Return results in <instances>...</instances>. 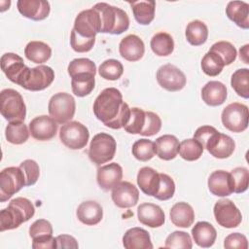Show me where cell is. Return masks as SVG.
I'll return each instance as SVG.
<instances>
[{
	"label": "cell",
	"mask_w": 249,
	"mask_h": 249,
	"mask_svg": "<svg viewBox=\"0 0 249 249\" xmlns=\"http://www.w3.org/2000/svg\"><path fill=\"white\" fill-rule=\"evenodd\" d=\"M89 132L86 125L78 121H70L60 127L59 139L71 150H80L86 147Z\"/></svg>",
	"instance_id": "9"
},
{
	"label": "cell",
	"mask_w": 249,
	"mask_h": 249,
	"mask_svg": "<svg viewBox=\"0 0 249 249\" xmlns=\"http://www.w3.org/2000/svg\"><path fill=\"white\" fill-rule=\"evenodd\" d=\"M56 248H73L77 249L79 247L78 242L75 237L69 234H60L55 237Z\"/></svg>",
	"instance_id": "54"
},
{
	"label": "cell",
	"mask_w": 249,
	"mask_h": 249,
	"mask_svg": "<svg viewBox=\"0 0 249 249\" xmlns=\"http://www.w3.org/2000/svg\"><path fill=\"white\" fill-rule=\"evenodd\" d=\"M178 153L183 160L194 161L202 156L203 147L194 138L185 139L180 143Z\"/></svg>",
	"instance_id": "39"
},
{
	"label": "cell",
	"mask_w": 249,
	"mask_h": 249,
	"mask_svg": "<svg viewBox=\"0 0 249 249\" xmlns=\"http://www.w3.org/2000/svg\"><path fill=\"white\" fill-rule=\"evenodd\" d=\"M67 71L70 77L76 74H81V73H92L95 75L96 65L92 60L89 58H85V57L75 58L69 63L67 67Z\"/></svg>",
	"instance_id": "45"
},
{
	"label": "cell",
	"mask_w": 249,
	"mask_h": 249,
	"mask_svg": "<svg viewBox=\"0 0 249 249\" xmlns=\"http://www.w3.org/2000/svg\"><path fill=\"white\" fill-rule=\"evenodd\" d=\"M187 41L193 46L204 44L208 37V28L206 24L198 19L192 20L188 23L185 32Z\"/></svg>",
	"instance_id": "34"
},
{
	"label": "cell",
	"mask_w": 249,
	"mask_h": 249,
	"mask_svg": "<svg viewBox=\"0 0 249 249\" xmlns=\"http://www.w3.org/2000/svg\"><path fill=\"white\" fill-rule=\"evenodd\" d=\"M111 197L116 206L120 208H130L137 204L139 191L132 183L121 181L112 189Z\"/></svg>",
	"instance_id": "15"
},
{
	"label": "cell",
	"mask_w": 249,
	"mask_h": 249,
	"mask_svg": "<svg viewBox=\"0 0 249 249\" xmlns=\"http://www.w3.org/2000/svg\"><path fill=\"white\" fill-rule=\"evenodd\" d=\"M76 215L81 223L87 226H94L102 220L103 209L98 202L87 200L78 206Z\"/></svg>",
	"instance_id": "25"
},
{
	"label": "cell",
	"mask_w": 249,
	"mask_h": 249,
	"mask_svg": "<svg viewBox=\"0 0 249 249\" xmlns=\"http://www.w3.org/2000/svg\"><path fill=\"white\" fill-rule=\"evenodd\" d=\"M123 178V168L117 162H112L98 167L96 180L98 186L104 190L109 191L118 185Z\"/></svg>",
	"instance_id": "20"
},
{
	"label": "cell",
	"mask_w": 249,
	"mask_h": 249,
	"mask_svg": "<svg viewBox=\"0 0 249 249\" xmlns=\"http://www.w3.org/2000/svg\"><path fill=\"white\" fill-rule=\"evenodd\" d=\"M95 43V38L88 39L78 35L74 29L71 30L70 34V45L71 48L77 53L89 52Z\"/></svg>",
	"instance_id": "49"
},
{
	"label": "cell",
	"mask_w": 249,
	"mask_h": 249,
	"mask_svg": "<svg viewBox=\"0 0 249 249\" xmlns=\"http://www.w3.org/2000/svg\"><path fill=\"white\" fill-rule=\"evenodd\" d=\"M249 111L245 104L233 102L224 108L221 115L223 125L231 132H242L248 127Z\"/></svg>",
	"instance_id": "8"
},
{
	"label": "cell",
	"mask_w": 249,
	"mask_h": 249,
	"mask_svg": "<svg viewBox=\"0 0 249 249\" xmlns=\"http://www.w3.org/2000/svg\"><path fill=\"white\" fill-rule=\"evenodd\" d=\"M134 158L140 161H147L156 155L155 143L149 139L142 138L136 140L131 149Z\"/></svg>",
	"instance_id": "41"
},
{
	"label": "cell",
	"mask_w": 249,
	"mask_h": 249,
	"mask_svg": "<svg viewBox=\"0 0 249 249\" xmlns=\"http://www.w3.org/2000/svg\"><path fill=\"white\" fill-rule=\"evenodd\" d=\"M146 124V111L134 107L130 109L128 123L124 125V130L130 134H141Z\"/></svg>",
	"instance_id": "42"
},
{
	"label": "cell",
	"mask_w": 249,
	"mask_h": 249,
	"mask_svg": "<svg viewBox=\"0 0 249 249\" xmlns=\"http://www.w3.org/2000/svg\"><path fill=\"white\" fill-rule=\"evenodd\" d=\"M24 186L25 177L19 166L4 168L0 172V201L5 202Z\"/></svg>",
	"instance_id": "10"
},
{
	"label": "cell",
	"mask_w": 249,
	"mask_h": 249,
	"mask_svg": "<svg viewBox=\"0 0 249 249\" xmlns=\"http://www.w3.org/2000/svg\"><path fill=\"white\" fill-rule=\"evenodd\" d=\"M25 177V186L34 185L40 176V168L38 163L33 160H25L19 164Z\"/></svg>",
	"instance_id": "48"
},
{
	"label": "cell",
	"mask_w": 249,
	"mask_h": 249,
	"mask_svg": "<svg viewBox=\"0 0 249 249\" xmlns=\"http://www.w3.org/2000/svg\"><path fill=\"white\" fill-rule=\"evenodd\" d=\"M93 113L107 127H124L130 117V108L123 100L122 92L116 88L104 89L93 102Z\"/></svg>",
	"instance_id": "1"
},
{
	"label": "cell",
	"mask_w": 249,
	"mask_h": 249,
	"mask_svg": "<svg viewBox=\"0 0 249 249\" xmlns=\"http://www.w3.org/2000/svg\"><path fill=\"white\" fill-rule=\"evenodd\" d=\"M160 187L154 197L159 200L170 199L175 193V183L173 179L165 173H160Z\"/></svg>",
	"instance_id": "47"
},
{
	"label": "cell",
	"mask_w": 249,
	"mask_h": 249,
	"mask_svg": "<svg viewBox=\"0 0 249 249\" xmlns=\"http://www.w3.org/2000/svg\"><path fill=\"white\" fill-rule=\"evenodd\" d=\"M93 7L99 13L101 33L119 35L128 29L129 18L124 10L104 2L97 3Z\"/></svg>",
	"instance_id": "3"
},
{
	"label": "cell",
	"mask_w": 249,
	"mask_h": 249,
	"mask_svg": "<svg viewBox=\"0 0 249 249\" xmlns=\"http://www.w3.org/2000/svg\"><path fill=\"white\" fill-rule=\"evenodd\" d=\"M57 123L49 116L42 115L35 117L29 123L31 136L39 141H47L53 138L57 132Z\"/></svg>",
	"instance_id": "16"
},
{
	"label": "cell",
	"mask_w": 249,
	"mask_h": 249,
	"mask_svg": "<svg viewBox=\"0 0 249 249\" xmlns=\"http://www.w3.org/2000/svg\"><path fill=\"white\" fill-rule=\"evenodd\" d=\"M210 193L216 196H228L233 193V184L230 172L213 171L207 181Z\"/></svg>",
	"instance_id": "19"
},
{
	"label": "cell",
	"mask_w": 249,
	"mask_h": 249,
	"mask_svg": "<svg viewBox=\"0 0 249 249\" xmlns=\"http://www.w3.org/2000/svg\"><path fill=\"white\" fill-rule=\"evenodd\" d=\"M95 75L92 73H81L71 77L72 91L78 97L89 95L95 86Z\"/></svg>",
	"instance_id": "33"
},
{
	"label": "cell",
	"mask_w": 249,
	"mask_h": 249,
	"mask_svg": "<svg viewBox=\"0 0 249 249\" xmlns=\"http://www.w3.org/2000/svg\"><path fill=\"white\" fill-rule=\"evenodd\" d=\"M213 213L216 222L223 228H236L242 221L241 212L236 205L228 198L218 200L214 205Z\"/></svg>",
	"instance_id": "12"
},
{
	"label": "cell",
	"mask_w": 249,
	"mask_h": 249,
	"mask_svg": "<svg viewBox=\"0 0 249 249\" xmlns=\"http://www.w3.org/2000/svg\"><path fill=\"white\" fill-rule=\"evenodd\" d=\"M128 4L131 7L134 18L138 23L142 25H148L153 21L155 18V9H156L155 1L140 0V1L128 2Z\"/></svg>",
	"instance_id": "31"
},
{
	"label": "cell",
	"mask_w": 249,
	"mask_h": 249,
	"mask_svg": "<svg viewBox=\"0 0 249 249\" xmlns=\"http://www.w3.org/2000/svg\"><path fill=\"white\" fill-rule=\"evenodd\" d=\"M17 7L23 17L32 20L45 19L51 11L50 3L46 0H18Z\"/></svg>",
	"instance_id": "17"
},
{
	"label": "cell",
	"mask_w": 249,
	"mask_h": 249,
	"mask_svg": "<svg viewBox=\"0 0 249 249\" xmlns=\"http://www.w3.org/2000/svg\"><path fill=\"white\" fill-rule=\"evenodd\" d=\"M170 221L179 228H189L195 221V211L193 207L184 201L175 203L169 212Z\"/></svg>",
	"instance_id": "29"
},
{
	"label": "cell",
	"mask_w": 249,
	"mask_h": 249,
	"mask_svg": "<svg viewBox=\"0 0 249 249\" xmlns=\"http://www.w3.org/2000/svg\"><path fill=\"white\" fill-rule=\"evenodd\" d=\"M123 73H124L123 64L119 60L114 58L106 59L100 64L98 68L99 76L109 81H116L120 79Z\"/></svg>",
	"instance_id": "40"
},
{
	"label": "cell",
	"mask_w": 249,
	"mask_h": 249,
	"mask_svg": "<svg viewBox=\"0 0 249 249\" xmlns=\"http://www.w3.org/2000/svg\"><path fill=\"white\" fill-rule=\"evenodd\" d=\"M73 29L84 38H95V35L101 32V21L97 10L92 7L80 12L75 18Z\"/></svg>",
	"instance_id": "11"
},
{
	"label": "cell",
	"mask_w": 249,
	"mask_h": 249,
	"mask_svg": "<svg viewBox=\"0 0 249 249\" xmlns=\"http://www.w3.org/2000/svg\"><path fill=\"white\" fill-rule=\"evenodd\" d=\"M160 128H161V120L159 117V115L151 111H146V124L140 135L153 136L158 132H160Z\"/></svg>",
	"instance_id": "50"
},
{
	"label": "cell",
	"mask_w": 249,
	"mask_h": 249,
	"mask_svg": "<svg viewBox=\"0 0 249 249\" xmlns=\"http://www.w3.org/2000/svg\"><path fill=\"white\" fill-rule=\"evenodd\" d=\"M227 17L237 26L249 28V4L243 1H230L226 7Z\"/></svg>",
	"instance_id": "30"
},
{
	"label": "cell",
	"mask_w": 249,
	"mask_h": 249,
	"mask_svg": "<svg viewBox=\"0 0 249 249\" xmlns=\"http://www.w3.org/2000/svg\"><path fill=\"white\" fill-rule=\"evenodd\" d=\"M25 57L31 62L42 64L52 56L51 47L42 41H31L24 49Z\"/></svg>",
	"instance_id": "32"
},
{
	"label": "cell",
	"mask_w": 249,
	"mask_h": 249,
	"mask_svg": "<svg viewBox=\"0 0 249 249\" xmlns=\"http://www.w3.org/2000/svg\"><path fill=\"white\" fill-rule=\"evenodd\" d=\"M211 156L217 159H227L231 157L235 149L233 139L224 133L216 130L203 145Z\"/></svg>",
	"instance_id": "14"
},
{
	"label": "cell",
	"mask_w": 249,
	"mask_h": 249,
	"mask_svg": "<svg viewBox=\"0 0 249 249\" xmlns=\"http://www.w3.org/2000/svg\"><path fill=\"white\" fill-rule=\"evenodd\" d=\"M119 52L123 58L127 61H137L141 59L145 53V45L142 39L134 34H129L123 38L119 44Z\"/></svg>",
	"instance_id": "18"
},
{
	"label": "cell",
	"mask_w": 249,
	"mask_h": 249,
	"mask_svg": "<svg viewBox=\"0 0 249 249\" xmlns=\"http://www.w3.org/2000/svg\"><path fill=\"white\" fill-rule=\"evenodd\" d=\"M54 80V71L47 65H39L33 68L26 66L18 85L31 91H39L47 89Z\"/></svg>",
	"instance_id": "5"
},
{
	"label": "cell",
	"mask_w": 249,
	"mask_h": 249,
	"mask_svg": "<svg viewBox=\"0 0 249 249\" xmlns=\"http://www.w3.org/2000/svg\"><path fill=\"white\" fill-rule=\"evenodd\" d=\"M200 65L202 71L210 77L218 76L225 67V63L223 59L220 57V55L211 51H208L204 54V56L201 59Z\"/></svg>",
	"instance_id": "38"
},
{
	"label": "cell",
	"mask_w": 249,
	"mask_h": 249,
	"mask_svg": "<svg viewBox=\"0 0 249 249\" xmlns=\"http://www.w3.org/2000/svg\"><path fill=\"white\" fill-rule=\"evenodd\" d=\"M0 112L9 123L23 122L26 107L21 94L13 89H5L0 92Z\"/></svg>",
	"instance_id": "4"
},
{
	"label": "cell",
	"mask_w": 249,
	"mask_h": 249,
	"mask_svg": "<svg viewBox=\"0 0 249 249\" xmlns=\"http://www.w3.org/2000/svg\"><path fill=\"white\" fill-rule=\"evenodd\" d=\"M153 53L159 56H167L174 50V41L170 34L166 32L156 33L150 42Z\"/></svg>",
	"instance_id": "35"
},
{
	"label": "cell",
	"mask_w": 249,
	"mask_h": 249,
	"mask_svg": "<svg viewBox=\"0 0 249 249\" xmlns=\"http://www.w3.org/2000/svg\"><path fill=\"white\" fill-rule=\"evenodd\" d=\"M160 173L152 167L144 166L137 173V184L147 196H155L160 187Z\"/></svg>",
	"instance_id": "26"
},
{
	"label": "cell",
	"mask_w": 249,
	"mask_h": 249,
	"mask_svg": "<svg viewBox=\"0 0 249 249\" xmlns=\"http://www.w3.org/2000/svg\"><path fill=\"white\" fill-rule=\"evenodd\" d=\"M231 86L233 90L241 97H249V69H237L231 79Z\"/></svg>",
	"instance_id": "37"
},
{
	"label": "cell",
	"mask_w": 249,
	"mask_h": 249,
	"mask_svg": "<svg viewBox=\"0 0 249 249\" xmlns=\"http://www.w3.org/2000/svg\"><path fill=\"white\" fill-rule=\"evenodd\" d=\"M117 143L108 133L100 132L93 136L89 148V158L95 165H101L113 160L116 154Z\"/></svg>",
	"instance_id": "6"
},
{
	"label": "cell",
	"mask_w": 249,
	"mask_h": 249,
	"mask_svg": "<svg viewBox=\"0 0 249 249\" xmlns=\"http://www.w3.org/2000/svg\"><path fill=\"white\" fill-rule=\"evenodd\" d=\"M192 235L196 245L202 248H209L216 240L217 231L210 223L200 221L192 229Z\"/></svg>",
	"instance_id": "28"
},
{
	"label": "cell",
	"mask_w": 249,
	"mask_h": 249,
	"mask_svg": "<svg viewBox=\"0 0 249 249\" xmlns=\"http://www.w3.org/2000/svg\"><path fill=\"white\" fill-rule=\"evenodd\" d=\"M46 234H53V227L52 224L45 219L36 220L29 228V235L31 238Z\"/></svg>",
	"instance_id": "51"
},
{
	"label": "cell",
	"mask_w": 249,
	"mask_h": 249,
	"mask_svg": "<svg viewBox=\"0 0 249 249\" xmlns=\"http://www.w3.org/2000/svg\"><path fill=\"white\" fill-rule=\"evenodd\" d=\"M34 213V205L28 198L19 196L12 199L8 207L0 212V231H4L18 228L22 223L32 218Z\"/></svg>",
	"instance_id": "2"
},
{
	"label": "cell",
	"mask_w": 249,
	"mask_h": 249,
	"mask_svg": "<svg viewBox=\"0 0 249 249\" xmlns=\"http://www.w3.org/2000/svg\"><path fill=\"white\" fill-rule=\"evenodd\" d=\"M211 52L216 53L223 59L225 66L231 64L236 58V50L234 46L228 41H219L213 44L210 48Z\"/></svg>",
	"instance_id": "43"
},
{
	"label": "cell",
	"mask_w": 249,
	"mask_h": 249,
	"mask_svg": "<svg viewBox=\"0 0 249 249\" xmlns=\"http://www.w3.org/2000/svg\"><path fill=\"white\" fill-rule=\"evenodd\" d=\"M50 116L57 124H66L72 120L76 111L74 97L67 92H57L53 94L48 104Z\"/></svg>",
	"instance_id": "7"
},
{
	"label": "cell",
	"mask_w": 249,
	"mask_h": 249,
	"mask_svg": "<svg viewBox=\"0 0 249 249\" xmlns=\"http://www.w3.org/2000/svg\"><path fill=\"white\" fill-rule=\"evenodd\" d=\"M32 248L54 249L56 248V239L53 236V234H46L32 238Z\"/></svg>",
	"instance_id": "53"
},
{
	"label": "cell",
	"mask_w": 249,
	"mask_h": 249,
	"mask_svg": "<svg viewBox=\"0 0 249 249\" xmlns=\"http://www.w3.org/2000/svg\"><path fill=\"white\" fill-rule=\"evenodd\" d=\"M123 245L125 249H152L153 244L149 232L142 228H131L123 236Z\"/></svg>",
	"instance_id": "23"
},
{
	"label": "cell",
	"mask_w": 249,
	"mask_h": 249,
	"mask_svg": "<svg viewBox=\"0 0 249 249\" xmlns=\"http://www.w3.org/2000/svg\"><path fill=\"white\" fill-rule=\"evenodd\" d=\"M155 150L156 155L163 160H170L176 158L179 152V140L171 134H164L156 139Z\"/></svg>",
	"instance_id": "27"
},
{
	"label": "cell",
	"mask_w": 249,
	"mask_h": 249,
	"mask_svg": "<svg viewBox=\"0 0 249 249\" xmlns=\"http://www.w3.org/2000/svg\"><path fill=\"white\" fill-rule=\"evenodd\" d=\"M159 85L168 91L181 90L187 83L185 74L173 64H164L157 71Z\"/></svg>",
	"instance_id": "13"
},
{
	"label": "cell",
	"mask_w": 249,
	"mask_h": 249,
	"mask_svg": "<svg viewBox=\"0 0 249 249\" xmlns=\"http://www.w3.org/2000/svg\"><path fill=\"white\" fill-rule=\"evenodd\" d=\"M30 131L23 122H13L9 123L5 129V136L8 142L20 145L27 141Z\"/></svg>",
	"instance_id": "36"
},
{
	"label": "cell",
	"mask_w": 249,
	"mask_h": 249,
	"mask_svg": "<svg viewBox=\"0 0 249 249\" xmlns=\"http://www.w3.org/2000/svg\"><path fill=\"white\" fill-rule=\"evenodd\" d=\"M138 221L150 228L161 227L165 222L163 210L154 203H142L137 208Z\"/></svg>",
	"instance_id": "21"
},
{
	"label": "cell",
	"mask_w": 249,
	"mask_h": 249,
	"mask_svg": "<svg viewBox=\"0 0 249 249\" xmlns=\"http://www.w3.org/2000/svg\"><path fill=\"white\" fill-rule=\"evenodd\" d=\"M232 184H233V193L241 194L248 189L249 182V171L246 167H236L231 172Z\"/></svg>",
	"instance_id": "46"
},
{
	"label": "cell",
	"mask_w": 249,
	"mask_h": 249,
	"mask_svg": "<svg viewBox=\"0 0 249 249\" xmlns=\"http://www.w3.org/2000/svg\"><path fill=\"white\" fill-rule=\"evenodd\" d=\"M224 247L227 249H232V248L247 249L248 241L244 234H241L239 232H232V233H230L225 238Z\"/></svg>",
	"instance_id": "52"
},
{
	"label": "cell",
	"mask_w": 249,
	"mask_h": 249,
	"mask_svg": "<svg viewBox=\"0 0 249 249\" xmlns=\"http://www.w3.org/2000/svg\"><path fill=\"white\" fill-rule=\"evenodd\" d=\"M165 248H181V249H191L193 247V242L190 234L185 231H176L170 233L165 239Z\"/></svg>",
	"instance_id": "44"
},
{
	"label": "cell",
	"mask_w": 249,
	"mask_h": 249,
	"mask_svg": "<svg viewBox=\"0 0 249 249\" xmlns=\"http://www.w3.org/2000/svg\"><path fill=\"white\" fill-rule=\"evenodd\" d=\"M26 65L23 59L17 53H6L1 56V69L6 77L13 83H18Z\"/></svg>",
	"instance_id": "22"
},
{
	"label": "cell",
	"mask_w": 249,
	"mask_h": 249,
	"mask_svg": "<svg viewBox=\"0 0 249 249\" xmlns=\"http://www.w3.org/2000/svg\"><path fill=\"white\" fill-rule=\"evenodd\" d=\"M227 88L219 81H210L201 89V98L205 104L215 107L222 105L227 99Z\"/></svg>",
	"instance_id": "24"
}]
</instances>
